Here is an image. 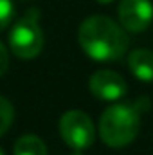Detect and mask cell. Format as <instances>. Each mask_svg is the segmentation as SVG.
<instances>
[{
  "instance_id": "obj_1",
  "label": "cell",
  "mask_w": 153,
  "mask_h": 155,
  "mask_svg": "<svg viewBox=\"0 0 153 155\" xmlns=\"http://www.w3.org/2000/svg\"><path fill=\"white\" fill-rule=\"evenodd\" d=\"M77 40L81 49L97 61L119 60L128 51L130 43L122 27L103 15L88 16L83 20L77 31Z\"/></svg>"
},
{
  "instance_id": "obj_2",
  "label": "cell",
  "mask_w": 153,
  "mask_h": 155,
  "mask_svg": "<svg viewBox=\"0 0 153 155\" xmlns=\"http://www.w3.org/2000/svg\"><path fill=\"white\" fill-rule=\"evenodd\" d=\"M139 126H141L139 110L130 105H114L106 108L99 121L101 139L112 148L130 144L137 137Z\"/></svg>"
},
{
  "instance_id": "obj_3",
  "label": "cell",
  "mask_w": 153,
  "mask_h": 155,
  "mask_svg": "<svg viewBox=\"0 0 153 155\" xmlns=\"http://www.w3.org/2000/svg\"><path fill=\"white\" fill-rule=\"evenodd\" d=\"M9 47L11 51L24 60L36 58L43 49V33L38 20L34 16V11L20 18L9 35Z\"/></svg>"
},
{
  "instance_id": "obj_4",
  "label": "cell",
  "mask_w": 153,
  "mask_h": 155,
  "mask_svg": "<svg viewBox=\"0 0 153 155\" xmlns=\"http://www.w3.org/2000/svg\"><path fill=\"white\" fill-rule=\"evenodd\" d=\"M60 134H61L63 141L74 150L88 148L96 139L94 123L81 110H69V112H65L61 116V119H60Z\"/></svg>"
},
{
  "instance_id": "obj_5",
  "label": "cell",
  "mask_w": 153,
  "mask_h": 155,
  "mask_svg": "<svg viewBox=\"0 0 153 155\" xmlns=\"http://www.w3.org/2000/svg\"><path fill=\"white\" fill-rule=\"evenodd\" d=\"M117 15L124 29L141 33L153 22V4L150 0H121Z\"/></svg>"
},
{
  "instance_id": "obj_6",
  "label": "cell",
  "mask_w": 153,
  "mask_h": 155,
  "mask_svg": "<svg viewBox=\"0 0 153 155\" xmlns=\"http://www.w3.org/2000/svg\"><path fill=\"white\" fill-rule=\"evenodd\" d=\"M90 92L101 101H115L126 94V83L122 76L114 71H97L88 81Z\"/></svg>"
},
{
  "instance_id": "obj_7",
  "label": "cell",
  "mask_w": 153,
  "mask_h": 155,
  "mask_svg": "<svg viewBox=\"0 0 153 155\" xmlns=\"http://www.w3.org/2000/svg\"><path fill=\"white\" fill-rule=\"evenodd\" d=\"M128 67L132 74L142 81H153V52L148 49H137L128 56Z\"/></svg>"
},
{
  "instance_id": "obj_8",
  "label": "cell",
  "mask_w": 153,
  "mask_h": 155,
  "mask_svg": "<svg viewBox=\"0 0 153 155\" xmlns=\"http://www.w3.org/2000/svg\"><path fill=\"white\" fill-rule=\"evenodd\" d=\"M15 155H47V146L36 135H24L15 144Z\"/></svg>"
},
{
  "instance_id": "obj_9",
  "label": "cell",
  "mask_w": 153,
  "mask_h": 155,
  "mask_svg": "<svg viewBox=\"0 0 153 155\" xmlns=\"http://www.w3.org/2000/svg\"><path fill=\"white\" fill-rule=\"evenodd\" d=\"M13 117H15V108H13V105H11L5 97L0 96V135H4V134L9 130V126H11V123H13Z\"/></svg>"
},
{
  "instance_id": "obj_10",
  "label": "cell",
  "mask_w": 153,
  "mask_h": 155,
  "mask_svg": "<svg viewBox=\"0 0 153 155\" xmlns=\"http://www.w3.org/2000/svg\"><path fill=\"white\" fill-rule=\"evenodd\" d=\"M13 15H15L13 0H0V31H4L11 24Z\"/></svg>"
},
{
  "instance_id": "obj_11",
  "label": "cell",
  "mask_w": 153,
  "mask_h": 155,
  "mask_svg": "<svg viewBox=\"0 0 153 155\" xmlns=\"http://www.w3.org/2000/svg\"><path fill=\"white\" fill-rule=\"evenodd\" d=\"M7 67H9V56H7V49H5V45L0 41V76L7 71Z\"/></svg>"
},
{
  "instance_id": "obj_12",
  "label": "cell",
  "mask_w": 153,
  "mask_h": 155,
  "mask_svg": "<svg viewBox=\"0 0 153 155\" xmlns=\"http://www.w3.org/2000/svg\"><path fill=\"white\" fill-rule=\"evenodd\" d=\"M96 2H99V4H108V2H112V0H96Z\"/></svg>"
},
{
  "instance_id": "obj_13",
  "label": "cell",
  "mask_w": 153,
  "mask_h": 155,
  "mask_svg": "<svg viewBox=\"0 0 153 155\" xmlns=\"http://www.w3.org/2000/svg\"><path fill=\"white\" fill-rule=\"evenodd\" d=\"M72 155H81V153H79V152H76V153H72Z\"/></svg>"
},
{
  "instance_id": "obj_14",
  "label": "cell",
  "mask_w": 153,
  "mask_h": 155,
  "mask_svg": "<svg viewBox=\"0 0 153 155\" xmlns=\"http://www.w3.org/2000/svg\"><path fill=\"white\" fill-rule=\"evenodd\" d=\"M0 155H4V152H2V150H0Z\"/></svg>"
}]
</instances>
